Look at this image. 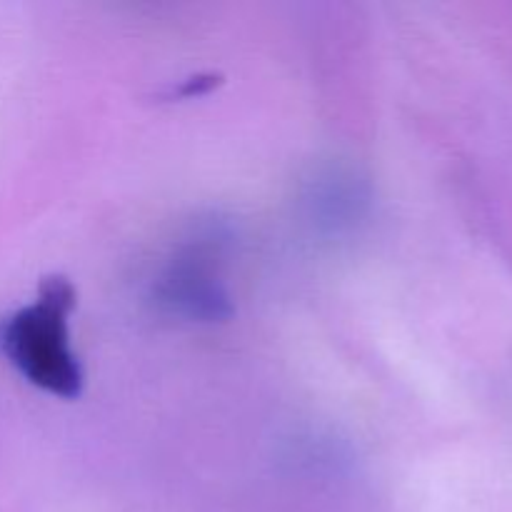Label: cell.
Segmentation results:
<instances>
[{"label": "cell", "instance_id": "7a4b0ae2", "mask_svg": "<svg viewBox=\"0 0 512 512\" xmlns=\"http://www.w3.org/2000/svg\"><path fill=\"white\" fill-rule=\"evenodd\" d=\"M163 300L180 313L198 320H215L228 315V295L220 288L218 278L203 268H173L163 280Z\"/></svg>", "mask_w": 512, "mask_h": 512}, {"label": "cell", "instance_id": "6da1fadb", "mask_svg": "<svg viewBox=\"0 0 512 512\" xmlns=\"http://www.w3.org/2000/svg\"><path fill=\"white\" fill-rule=\"evenodd\" d=\"M75 288L63 275L40 283L38 298L0 325V350L35 388L63 400L83 393V368L70 345Z\"/></svg>", "mask_w": 512, "mask_h": 512}]
</instances>
